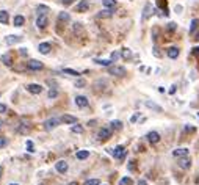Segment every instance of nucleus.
Instances as JSON below:
<instances>
[{"label": "nucleus", "mask_w": 199, "mask_h": 185, "mask_svg": "<svg viewBox=\"0 0 199 185\" xmlns=\"http://www.w3.org/2000/svg\"><path fill=\"white\" fill-rule=\"evenodd\" d=\"M108 72L111 75H118V77H124L126 75V69L122 68V66H110Z\"/></svg>", "instance_id": "f257e3e1"}, {"label": "nucleus", "mask_w": 199, "mask_h": 185, "mask_svg": "<svg viewBox=\"0 0 199 185\" xmlns=\"http://www.w3.org/2000/svg\"><path fill=\"white\" fill-rule=\"evenodd\" d=\"M27 68L32 69V71H41V69H44V64L41 61H38V60H30L27 63Z\"/></svg>", "instance_id": "f03ea898"}, {"label": "nucleus", "mask_w": 199, "mask_h": 185, "mask_svg": "<svg viewBox=\"0 0 199 185\" xmlns=\"http://www.w3.org/2000/svg\"><path fill=\"white\" fill-rule=\"evenodd\" d=\"M177 165L182 168V169H188L191 166V158L188 155H185V157H180L179 160H177Z\"/></svg>", "instance_id": "7ed1b4c3"}, {"label": "nucleus", "mask_w": 199, "mask_h": 185, "mask_svg": "<svg viewBox=\"0 0 199 185\" xmlns=\"http://www.w3.org/2000/svg\"><path fill=\"white\" fill-rule=\"evenodd\" d=\"M58 124H60L58 118H50V119H47V121L44 123V129H46V130H52V129H55Z\"/></svg>", "instance_id": "20e7f679"}, {"label": "nucleus", "mask_w": 199, "mask_h": 185, "mask_svg": "<svg viewBox=\"0 0 199 185\" xmlns=\"http://www.w3.org/2000/svg\"><path fill=\"white\" fill-rule=\"evenodd\" d=\"M97 137H99L100 140H107V138H110V137H111V130H110L108 127H102V129L99 130Z\"/></svg>", "instance_id": "39448f33"}, {"label": "nucleus", "mask_w": 199, "mask_h": 185, "mask_svg": "<svg viewBox=\"0 0 199 185\" xmlns=\"http://www.w3.org/2000/svg\"><path fill=\"white\" fill-rule=\"evenodd\" d=\"M47 17H46V14H39L38 16V19H36V25H38V27L39 28H46L47 27Z\"/></svg>", "instance_id": "423d86ee"}, {"label": "nucleus", "mask_w": 199, "mask_h": 185, "mask_svg": "<svg viewBox=\"0 0 199 185\" xmlns=\"http://www.w3.org/2000/svg\"><path fill=\"white\" fill-rule=\"evenodd\" d=\"M75 104H77V107H80V108L88 107V99L85 96H77L75 97Z\"/></svg>", "instance_id": "0eeeda50"}, {"label": "nucleus", "mask_w": 199, "mask_h": 185, "mask_svg": "<svg viewBox=\"0 0 199 185\" xmlns=\"http://www.w3.org/2000/svg\"><path fill=\"white\" fill-rule=\"evenodd\" d=\"M27 89L33 94H39V92L43 91V86L41 85H36V83H32V85H27Z\"/></svg>", "instance_id": "6e6552de"}, {"label": "nucleus", "mask_w": 199, "mask_h": 185, "mask_svg": "<svg viewBox=\"0 0 199 185\" xmlns=\"http://www.w3.org/2000/svg\"><path fill=\"white\" fill-rule=\"evenodd\" d=\"M124 154H126L124 146H118V148H115V149H113V157H116V158H122V157H124Z\"/></svg>", "instance_id": "1a4fd4ad"}, {"label": "nucleus", "mask_w": 199, "mask_h": 185, "mask_svg": "<svg viewBox=\"0 0 199 185\" xmlns=\"http://www.w3.org/2000/svg\"><path fill=\"white\" fill-rule=\"evenodd\" d=\"M172 155L177 157V158L185 157V155H188V149H187V148H179V149H176V151H172Z\"/></svg>", "instance_id": "9d476101"}, {"label": "nucleus", "mask_w": 199, "mask_h": 185, "mask_svg": "<svg viewBox=\"0 0 199 185\" xmlns=\"http://www.w3.org/2000/svg\"><path fill=\"white\" fill-rule=\"evenodd\" d=\"M61 123H64V124H75L77 123V118L72 116V115H64L61 118Z\"/></svg>", "instance_id": "9b49d317"}, {"label": "nucleus", "mask_w": 199, "mask_h": 185, "mask_svg": "<svg viewBox=\"0 0 199 185\" xmlns=\"http://www.w3.org/2000/svg\"><path fill=\"white\" fill-rule=\"evenodd\" d=\"M148 140H149V143L155 144V143L160 141V135H158L157 132H149V134H148Z\"/></svg>", "instance_id": "f8f14e48"}, {"label": "nucleus", "mask_w": 199, "mask_h": 185, "mask_svg": "<svg viewBox=\"0 0 199 185\" xmlns=\"http://www.w3.org/2000/svg\"><path fill=\"white\" fill-rule=\"evenodd\" d=\"M55 168H57L58 173H66V171H68V163H66L64 160H60V162L55 165Z\"/></svg>", "instance_id": "ddd939ff"}, {"label": "nucleus", "mask_w": 199, "mask_h": 185, "mask_svg": "<svg viewBox=\"0 0 199 185\" xmlns=\"http://www.w3.org/2000/svg\"><path fill=\"white\" fill-rule=\"evenodd\" d=\"M111 14H113V8H107V9H102L97 14V17L99 19H105V17H110Z\"/></svg>", "instance_id": "4468645a"}, {"label": "nucleus", "mask_w": 199, "mask_h": 185, "mask_svg": "<svg viewBox=\"0 0 199 185\" xmlns=\"http://www.w3.org/2000/svg\"><path fill=\"white\" fill-rule=\"evenodd\" d=\"M166 54H168V57H169V58H177L180 52H179V49H177V47H169V49L166 50Z\"/></svg>", "instance_id": "2eb2a0df"}, {"label": "nucleus", "mask_w": 199, "mask_h": 185, "mask_svg": "<svg viewBox=\"0 0 199 185\" xmlns=\"http://www.w3.org/2000/svg\"><path fill=\"white\" fill-rule=\"evenodd\" d=\"M39 52H41V54H49V52H50V49H52V46L49 44V43H41V44H39Z\"/></svg>", "instance_id": "dca6fc26"}, {"label": "nucleus", "mask_w": 199, "mask_h": 185, "mask_svg": "<svg viewBox=\"0 0 199 185\" xmlns=\"http://www.w3.org/2000/svg\"><path fill=\"white\" fill-rule=\"evenodd\" d=\"M88 8H89V2H88V0H82V2L77 5V11H78V13H82V11H86Z\"/></svg>", "instance_id": "f3484780"}, {"label": "nucleus", "mask_w": 199, "mask_h": 185, "mask_svg": "<svg viewBox=\"0 0 199 185\" xmlns=\"http://www.w3.org/2000/svg\"><path fill=\"white\" fill-rule=\"evenodd\" d=\"M8 21H9V14H8V11L0 9V22H2V24H8Z\"/></svg>", "instance_id": "a211bd4d"}, {"label": "nucleus", "mask_w": 199, "mask_h": 185, "mask_svg": "<svg viewBox=\"0 0 199 185\" xmlns=\"http://www.w3.org/2000/svg\"><path fill=\"white\" fill-rule=\"evenodd\" d=\"M151 14H152V5H151V3H146L144 13H143V19H148Z\"/></svg>", "instance_id": "6ab92c4d"}, {"label": "nucleus", "mask_w": 199, "mask_h": 185, "mask_svg": "<svg viewBox=\"0 0 199 185\" xmlns=\"http://www.w3.org/2000/svg\"><path fill=\"white\" fill-rule=\"evenodd\" d=\"M19 41H21V38L16 36V35H11V36L6 38V44H8V46H11V44H17Z\"/></svg>", "instance_id": "aec40b11"}, {"label": "nucleus", "mask_w": 199, "mask_h": 185, "mask_svg": "<svg viewBox=\"0 0 199 185\" xmlns=\"http://www.w3.org/2000/svg\"><path fill=\"white\" fill-rule=\"evenodd\" d=\"M146 107L151 108V110H155V111H162L160 105H157V104H154V102H151V100H146Z\"/></svg>", "instance_id": "412c9836"}, {"label": "nucleus", "mask_w": 199, "mask_h": 185, "mask_svg": "<svg viewBox=\"0 0 199 185\" xmlns=\"http://www.w3.org/2000/svg\"><path fill=\"white\" fill-rule=\"evenodd\" d=\"M24 24H25V17L21 16V14H17V16L14 17V25H16V27H22Z\"/></svg>", "instance_id": "4be33fe9"}, {"label": "nucleus", "mask_w": 199, "mask_h": 185, "mask_svg": "<svg viewBox=\"0 0 199 185\" xmlns=\"http://www.w3.org/2000/svg\"><path fill=\"white\" fill-rule=\"evenodd\" d=\"M89 157V151H78L77 152V158H78V160H85V158H88Z\"/></svg>", "instance_id": "5701e85b"}, {"label": "nucleus", "mask_w": 199, "mask_h": 185, "mask_svg": "<svg viewBox=\"0 0 199 185\" xmlns=\"http://www.w3.org/2000/svg\"><path fill=\"white\" fill-rule=\"evenodd\" d=\"M69 14L68 13H60L58 14V22H69Z\"/></svg>", "instance_id": "b1692460"}, {"label": "nucleus", "mask_w": 199, "mask_h": 185, "mask_svg": "<svg viewBox=\"0 0 199 185\" xmlns=\"http://www.w3.org/2000/svg\"><path fill=\"white\" fill-rule=\"evenodd\" d=\"M102 3L107 6V8H115V6H116V2H115V0H102Z\"/></svg>", "instance_id": "393cba45"}, {"label": "nucleus", "mask_w": 199, "mask_h": 185, "mask_svg": "<svg viewBox=\"0 0 199 185\" xmlns=\"http://www.w3.org/2000/svg\"><path fill=\"white\" fill-rule=\"evenodd\" d=\"M197 25H199V21H197V19H193V21H191V25H190V33H194V30L197 28Z\"/></svg>", "instance_id": "a878e982"}, {"label": "nucleus", "mask_w": 199, "mask_h": 185, "mask_svg": "<svg viewBox=\"0 0 199 185\" xmlns=\"http://www.w3.org/2000/svg\"><path fill=\"white\" fill-rule=\"evenodd\" d=\"M2 61H3L6 66H11V64H13V58H11V55H3V57H2Z\"/></svg>", "instance_id": "bb28decb"}, {"label": "nucleus", "mask_w": 199, "mask_h": 185, "mask_svg": "<svg viewBox=\"0 0 199 185\" xmlns=\"http://www.w3.org/2000/svg\"><path fill=\"white\" fill-rule=\"evenodd\" d=\"M133 183V180H132L130 177H122L121 180H119V185H132Z\"/></svg>", "instance_id": "cd10ccee"}, {"label": "nucleus", "mask_w": 199, "mask_h": 185, "mask_svg": "<svg viewBox=\"0 0 199 185\" xmlns=\"http://www.w3.org/2000/svg\"><path fill=\"white\" fill-rule=\"evenodd\" d=\"M36 11L39 13V14H44V11H46V13L49 11V6H46V5H39V6L36 8Z\"/></svg>", "instance_id": "c85d7f7f"}, {"label": "nucleus", "mask_w": 199, "mask_h": 185, "mask_svg": "<svg viewBox=\"0 0 199 185\" xmlns=\"http://www.w3.org/2000/svg\"><path fill=\"white\" fill-rule=\"evenodd\" d=\"M113 129H116V130H119V129H121L122 127V123L121 121H111V124H110Z\"/></svg>", "instance_id": "c756f323"}, {"label": "nucleus", "mask_w": 199, "mask_h": 185, "mask_svg": "<svg viewBox=\"0 0 199 185\" xmlns=\"http://www.w3.org/2000/svg\"><path fill=\"white\" fill-rule=\"evenodd\" d=\"M158 5H160V6L165 9V16H168V5H166L165 0H158Z\"/></svg>", "instance_id": "7c9ffc66"}, {"label": "nucleus", "mask_w": 199, "mask_h": 185, "mask_svg": "<svg viewBox=\"0 0 199 185\" xmlns=\"http://www.w3.org/2000/svg\"><path fill=\"white\" fill-rule=\"evenodd\" d=\"M97 64H102V66H110L111 64V60H94Z\"/></svg>", "instance_id": "2f4dec72"}, {"label": "nucleus", "mask_w": 199, "mask_h": 185, "mask_svg": "<svg viewBox=\"0 0 199 185\" xmlns=\"http://www.w3.org/2000/svg\"><path fill=\"white\" fill-rule=\"evenodd\" d=\"M85 185H100V182H99V179H88L85 182Z\"/></svg>", "instance_id": "473e14b6"}, {"label": "nucleus", "mask_w": 199, "mask_h": 185, "mask_svg": "<svg viewBox=\"0 0 199 185\" xmlns=\"http://www.w3.org/2000/svg\"><path fill=\"white\" fill-rule=\"evenodd\" d=\"M72 132L74 134H83V127L82 126H72Z\"/></svg>", "instance_id": "72a5a7b5"}, {"label": "nucleus", "mask_w": 199, "mask_h": 185, "mask_svg": "<svg viewBox=\"0 0 199 185\" xmlns=\"http://www.w3.org/2000/svg\"><path fill=\"white\" fill-rule=\"evenodd\" d=\"M85 85H86V82L83 80V78H78V80L75 82V86H77V88H83Z\"/></svg>", "instance_id": "f704fd0d"}, {"label": "nucleus", "mask_w": 199, "mask_h": 185, "mask_svg": "<svg viewBox=\"0 0 199 185\" xmlns=\"http://www.w3.org/2000/svg\"><path fill=\"white\" fill-rule=\"evenodd\" d=\"M63 72H64V74H69V75H75V77L80 75V74H78L77 71H74V69H63Z\"/></svg>", "instance_id": "c9c22d12"}, {"label": "nucleus", "mask_w": 199, "mask_h": 185, "mask_svg": "<svg viewBox=\"0 0 199 185\" xmlns=\"http://www.w3.org/2000/svg\"><path fill=\"white\" fill-rule=\"evenodd\" d=\"M57 96H58V91H57V89H55V88H54V89H50V91H49V97H50V99H55V97H57Z\"/></svg>", "instance_id": "e433bc0d"}, {"label": "nucleus", "mask_w": 199, "mask_h": 185, "mask_svg": "<svg viewBox=\"0 0 199 185\" xmlns=\"http://www.w3.org/2000/svg\"><path fill=\"white\" fill-rule=\"evenodd\" d=\"M122 57L127 60V58H130L132 57V52L129 50V49H122Z\"/></svg>", "instance_id": "4c0bfd02"}, {"label": "nucleus", "mask_w": 199, "mask_h": 185, "mask_svg": "<svg viewBox=\"0 0 199 185\" xmlns=\"http://www.w3.org/2000/svg\"><path fill=\"white\" fill-rule=\"evenodd\" d=\"M27 151H28V152H33V151H35V146H33L32 141H27Z\"/></svg>", "instance_id": "58836bf2"}, {"label": "nucleus", "mask_w": 199, "mask_h": 185, "mask_svg": "<svg viewBox=\"0 0 199 185\" xmlns=\"http://www.w3.org/2000/svg\"><path fill=\"white\" fill-rule=\"evenodd\" d=\"M168 30H169V32H174V30H176V24H174V22L168 24Z\"/></svg>", "instance_id": "ea45409f"}, {"label": "nucleus", "mask_w": 199, "mask_h": 185, "mask_svg": "<svg viewBox=\"0 0 199 185\" xmlns=\"http://www.w3.org/2000/svg\"><path fill=\"white\" fill-rule=\"evenodd\" d=\"M5 144H6V138L5 137H0V148H3Z\"/></svg>", "instance_id": "a19ab883"}, {"label": "nucleus", "mask_w": 199, "mask_h": 185, "mask_svg": "<svg viewBox=\"0 0 199 185\" xmlns=\"http://www.w3.org/2000/svg\"><path fill=\"white\" fill-rule=\"evenodd\" d=\"M191 54H193V55H196V57H199V47H193Z\"/></svg>", "instance_id": "79ce46f5"}, {"label": "nucleus", "mask_w": 199, "mask_h": 185, "mask_svg": "<svg viewBox=\"0 0 199 185\" xmlns=\"http://www.w3.org/2000/svg\"><path fill=\"white\" fill-rule=\"evenodd\" d=\"M118 58H119V54H118V52H113V54H111V61H115Z\"/></svg>", "instance_id": "37998d69"}, {"label": "nucleus", "mask_w": 199, "mask_h": 185, "mask_svg": "<svg viewBox=\"0 0 199 185\" xmlns=\"http://www.w3.org/2000/svg\"><path fill=\"white\" fill-rule=\"evenodd\" d=\"M61 2H63V5L68 6V5H72V3H74V0H61Z\"/></svg>", "instance_id": "c03bdc74"}, {"label": "nucleus", "mask_w": 199, "mask_h": 185, "mask_svg": "<svg viewBox=\"0 0 199 185\" xmlns=\"http://www.w3.org/2000/svg\"><path fill=\"white\" fill-rule=\"evenodd\" d=\"M5 111H6V105L0 104V113H5Z\"/></svg>", "instance_id": "a18cd8bd"}, {"label": "nucleus", "mask_w": 199, "mask_h": 185, "mask_svg": "<svg viewBox=\"0 0 199 185\" xmlns=\"http://www.w3.org/2000/svg\"><path fill=\"white\" fill-rule=\"evenodd\" d=\"M137 119H138V115H133V116H132V118H130V121H132V123H135Z\"/></svg>", "instance_id": "49530a36"}, {"label": "nucleus", "mask_w": 199, "mask_h": 185, "mask_svg": "<svg viewBox=\"0 0 199 185\" xmlns=\"http://www.w3.org/2000/svg\"><path fill=\"white\" fill-rule=\"evenodd\" d=\"M21 54L25 57V55H27V49H25V47H22V49H21Z\"/></svg>", "instance_id": "de8ad7c7"}, {"label": "nucleus", "mask_w": 199, "mask_h": 185, "mask_svg": "<svg viewBox=\"0 0 199 185\" xmlns=\"http://www.w3.org/2000/svg\"><path fill=\"white\" fill-rule=\"evenodd\" d=\"M169 92H171V94H174V92H176V86H174V85L169 88Z\"/></svg>", "instance_id": "09e8293b"}, {"label": "nucleus", "mask_w": 199, "mask_h": 185, "mask_svg": "<svg viewBox=\"0 0 199 185\" xmlns=\"http://www.w3.org/2000/svg\"><path fill=\"white\" fill-rule=\"evenodd\" d=\"M138 185H148V182H146L144 179H141V180H138Z\"/></svg>", "instance_id": "8fccbe9b"}, {"label": "nucleus", "mask_w": 199, "mask_h": 185, "mask_svg": "<svg viewBox=\"0 0 199 185\" xmlns=\"http://www.w3.org/2000/svg\"><path fill=\"white\" fill-rule=\"evenodd\" d=\"M2 174H3V166H0V177H2Z\"/></svg>", "instance_id": "3c124183"}, {"label": "nucleus", "mask_w": 199, "mask_h": 185, "mask_svg": "<svg viewBox=\"0 0 199 185\" xmlns=\"http://www.w3.org/2000/svg\"><path fill=\"white\" fill-rule=\"evenodd\" d=\"M69 185H77V182H71V183H69Z\"/></svg>", "instance_id": "603ef678"}, {"label": "nucleus", "mask_w": 199, "mask_h": 185, "mask_svg": "<svg viewBox=\"0 0 199 185\" xmlns=\"http://www.w3.org/2000/svg\"><path fill=\"white\" fill-rule=\"evenodd\" d=\"M9 185H17V183H9Z\"/></svg>", "instance_id": "864d4df0"}, {"label": "nucleus", "mask_w": 199, "mask_h": 185, "mask_svg": "<svg viewBox=\"0 0 199 185\" xmlns=\"http://www.w3.org/2000/svg\"><path fill=\"white\" fill-rule=\"evenodd\" d=\"M0 126H2V121H0Z\"/></svg>", "instance_id": "5fc2aeb1"}, {"label": "nucleus", "mask_w": 199, "mask_h": 185, "mask_svg": "<svg viewBox=\"0 0 199 185\" xmlns=\"http://www.w3.org/2000/svg\"><path fill=\"white\" fill-rule=\"evenodd\" d=\"M197 118H199V113H197Z\"/></svg>", "instance_id": "6e6d98bb"}]
</instances>
